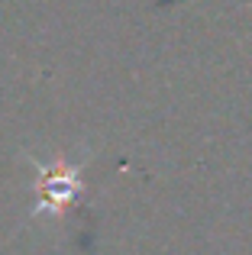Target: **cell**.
Segmentation results:
<instances>
[{
    "instance_id": "obj_1",
    "label": "cell",
    "mask_w": 252,
    "mask_h": 255,
    "mask_svg": "<svg viewBox=\"0 0 252 255\" xmlns=\"http://www.w3.org/2000/svg\"><path fill=\"white\" fill-rule=\"evenodd\" d=\"M81 191V168L68 162H52V165H39V181H36V194H39V207L36 213H58L68 210V204L78 197Z\"/></svg>"
}]
</instances>
